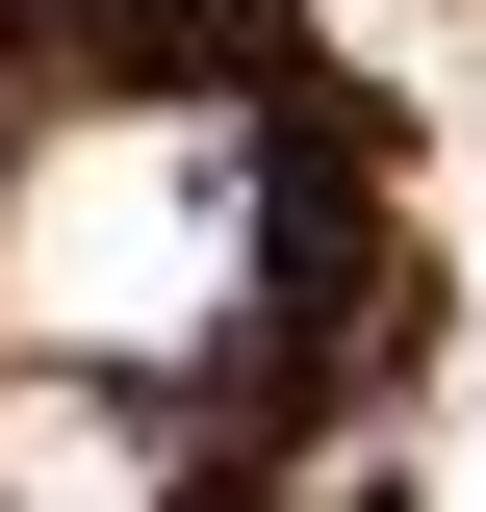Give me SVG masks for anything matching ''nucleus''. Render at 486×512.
Masks as SVG:
<instances>
[{"label":"nucleus","instance_id":"nucleus-2","mask_svg":"<svg viewBox=\"0 0 486 512\" xmlns=\"http://www.w3.org/2000/svg\"><path fill=\"white\" fill-rule=\"evenodd\" d=\"M0 487H26V512H154V461H128V410L26 384V410H0Z\"/></svg>","mask_w":486,"mask_h":512},{"label":"nucleus","instance_id":"nucleus-1","mask_svg":"<svg viewBox=\"0 0 486 512\" xmlns=\"http://www.w3.org/2000/svg\"><path fill=\"white\" fill-rule=\"evenodd\" d=\"M0 308L52 333V359H180V333H231L256 308V128L231 103L77 128L52 180L0 205Z\"/></svg>","mask_w":486,"mask_h":512}]
</instances>
